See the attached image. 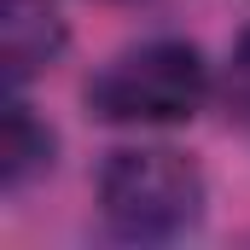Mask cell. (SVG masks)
<instances>
[{"mask_svg":"<svg viewBox=\"0 0 250 250\" xmlns=\"http://www.w3.org/2000/svg\"><path fill=\"white\" fill-rule=\"evenodd\" d=\"M99 209L123 239H140V245L181 239L204 215V175L192 157L169 146L111 151V163L99 169Z\"/></svg>","mask_w":250,"mask_h":250,"instance_id":"6da1fadb","label":"cell"},{"mask_svg":"<svg viewBox=\"0 0 250 250\" xmlns=\"http://www.w3.org/2000/svg\"><path fill=\"white\" fill-rule=\"evenodd\" d=\"M209 93V64L187 41L128 47L87 82V111L99 123H187Z\"/></svg>","mask_w":250,"mask_h":250,"instance_id":"7a4b0ae2","label":"cell"},{"mask_svg":"<svg viewBox=\"0 0 250 250\" xmlns=\"http://www.w3.org/2000/svg\"><path fill=\"white\" fill-rule=\"evenodd\" d=\"M64 47V23L47 0H6L0 12V59H6V82H29L41 64Z\"/></svg>","mask_w":250,"mask_h":250,"instance_id":"3957f363","label":"cell"},{"mask_svg":"<svg viewBox=\"0 0 250 250\" xmlns=\"http://www.w3.org/2000/svg\"><path fill=\"white\" fill-rule=\"evenodd\" d=\"M47 163H53V134L35 123V111L23 99H12L6 105V134H0V181L6 187H23Z\"/></svg>","mask_w":250,"mask_h":250,"instance_id":"277c9868","label":"cell"},{"mask_svg":"<svg viewBox=\"0 0 250 250\" xmlns=\"http://www.w3.org/2000/svg\"><path fill=\"white\" fill-rule=\"evenodd\" d=\"M227 99H233V111L250 123V35L245 47H239V59H233V76H227Z\"/></svg>","mask_w":250,"mask_h":250,"instance_id":"5b68a950","label":"cell"}]
</instances>
